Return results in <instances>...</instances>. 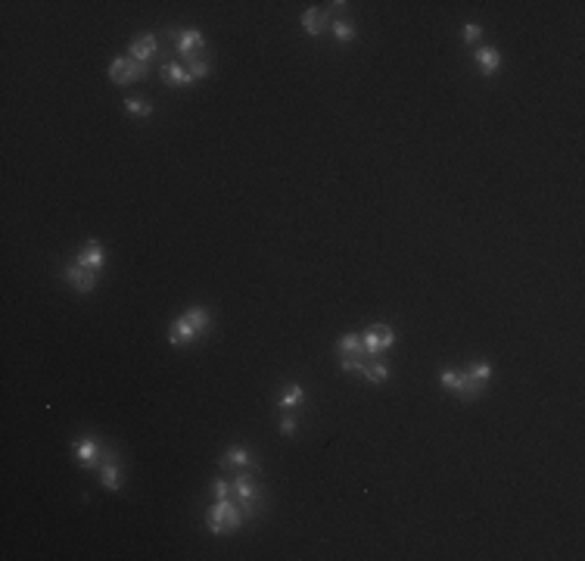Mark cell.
<instances>
[{
	"mask_svg": "<svg viewBox=\"0 0 585 561\" xmlns=\"http://www.w3.org/2000/svg\"><path fill=\"white\" fill-rule=\"evenodd\" d=\"M474 59H476V66H479V72H483V75H495V72H498V66H501V54L495 47H479Z\"/></svg>",
	"mask_w": 585,
	"mask_h": 561,
	"instance_id": "obj_16",
	"label": "cell"
},
{
	"mask_svg": "<svg viewBox=\"0 0 585 561\" xmlns=\"http://www.w3.org/2000/svg\"><path fill=\"white\" fill-rule=\"evenodd\" d=\"M362 343H364L367 358H377L380 353H386V349L395 343V331L389 325H371L362 334Z\"/></svg>",
	"mask_w": 585,
	"mask_h": 561,
	"instance_id": "obj_6",
	"label": "cell"
},
{
	"mask_svg": "<svg viewBox=\"0 0 585 561\" xmlns=\"http://www.w3.org/2000/svg\"><path fill=\"white\" fill-rule=\"evenodd\" d=\"M156 50H159V41H156V35H140L131 41L128 47V56L137 59V63H147L149 56H156Z\"/></svg>",
	"mask_w": 585,
	"mask_h": 561,
	"instance_id": "obj_14",
	"label": "cell"
},
{
	"mask_svg": "<svg viewBox=\"0 0 585 561\" xmlns=\"http://www.w3.org/2000/svg\"><path fill=\"white\" fill-rule=\"evenodd\" d=\"M389 378V365L383 362V358H374V362H367V371H364V380L367 384H383V380Z\"/></svg>",
	"mask_w": 585,
	"mask_h": 561,
	"instance_id": "obj_19",
	"label": "cell"
},
{
	"mask_svg": "<svg viewBox=\"0 0 585 561\" xmlns=\"http://www.w3.org/2000/svg\"><path fill=\"white\" fill-rule=\"evenodd\" d=\"M461 37H464L467 44H474V41H479V37H483V28H479L476 22H467V25L461 28Z\"/></svg>",
	"mask_w": 585,
	"mask_h": 561,
	"instance_id": "obj_25",
	"label": "cell"
},
{
	"mask_svg": "<svg viewBox=\"0 0 585 561\" xmlns=\"http://www.w3.org/2000/svg\"><path fill=\"white\" fill-rule=\"evenodd\" d=\"M162 78H165V85H171V88H190L193 85L190 72H187L181 63H165L162 66Z\"/></svg>",
	"mask_w": 585,
	"mask_h": 561,
	"instance_id": "obj_15",
	"label": "cell"
},
{
	"mask_svg": "<svg viewBox=\"0 0 585 561\" xmlns=\"http://www.w3.org/2000/svg\"><path fill=\"white\" fill-rule=\"evenodd\" d=\"M346 0H336V4H330V10H327V16H340V13H346Z\"/></svg>",
	"mask_w": 585,
	"mask_h": 561,
	"instance_id": "obj_28",
	"label": "cell"
},
{
	"mask_svg": "<svg viewBox=\"0 0 585 561\" xmlns=\"http://www.w3.org/2000/svg\"><path fill=\"white\" fill-rule=\"evenodd\" d=\"M100 483L106 486L109 493H118L122 490V468H118V455L112 446H103V455H100Z\"/></svg>",
	"mask_w": 585,
	"mask_h": 561,
	"instance_id": "obj_8",
	"label": "cell"
},
{
	"mask_svg": "<svg viewBox=\"0 0 585 561\" xmlns=\"http://www.w3.org/2000/svg\"><path fill=\"white\" fill-rule=\"evenodd\" d=\"M184 69L190 72V78H193V81H199V78H206L212 66H209L206 54H202V56H190V59H184Z\"/></svg>",
	"mask_w": 585,
	"mask_h": 561,
	"instance_id": "obj_21",
	"label": "cell"
},
{
	"mask_svg": "<svg viewBox=\"0 0 585 561\" xmlns=\"http://www.w3.org/2000/svg\"><path fill=\"white\" fill-rule=\"evenodd\" d=\"M302 28H305V35H312V37H321L330 28V16H327V10H318V6H312V10H305L302 13Z\"/></svg>",
	"mask_w": 585,
	"mask_h": 561,
	"instance_id": "obj_13",
	"label": "cell"
},
{
	"mask_svg": "<svg viewBox=\"0 0 585 561\" xmlns=\"http://www.w3.org/2000/svg\"><path fill=\"white\" fill-rule=\"evenodd\" d=\"M336 353H340V356H367L364 353V343H362V334L340 337V343H336Z\"/></svg>",
	"mask_w": 585,
	"mask_h": 561,
	"instance_id": "obj_17",
	"label": "cell"
},
{
	"mask_svg": "<svg viewBox=\"0 0 585 561\" xmlns=\"http://www.w3.org/2000/svg\"><path fill=\"white\" fill-rule=\"evenodd\" d=\"M467 374H470L474 380H479V384H486V380L492 378V365H489V362H474V365L467 368Z\"/></svg>",
	"mask_w": 585,
	"mask_h": 561,
	"instance_id": "obj_24",
	"label": "cell"
},
{
	"mask_svg": "<svg viewBox=\"0 0 585 561\" xmlns=\"http://www.w3.org/2000/svg\"><path fill=\"white\" fill-rule=\"evenodd\" d=\"M103 446L106 443H100V440H94V437H81L78 443H75V462H78L81 468H100Z\"/></svg>",
	"mask_w": 585,
	"mask_h": 561,
	"instance_id": "obj_9",
	"label": "cell"
},
{
	"mask_svg": "<svg viewBox=\"0 0 585 561\" xmlns=\"http://www.w3.org/2000/svg\"><path fill=\"white\" fill-rule=\"evenodd\" d=\"M103 262H106V250H103V243H100V241H87V243L78 250V256H75V265L87 268V272H100Z\"/></svg>",
	"mask_w": 585,
	"mask_h": 561,
	"instance_id": "obj_10",
	"label": "cell"
},
{
	"mask_svg": "<svg viewBox=\"0 0 585 561\" xmlns=\"http://www.w3.org/2000/svg\"><path fill=\"white\" fill-rule=\"evenodd\" d=\"M439 380H442V387H445V390H452L457 399H464V402L476 399V396L483 393V387H486V384H479V380L470 378L467 371H455V368L439 371Z\"/></svg>",
	"mask_w": 585,
	"mask_h": 561,
	"instance_id": "obj_4",
	"label": "cell"
},
{
	"mask_svg": "<svg viewBox=\"0 0 585 561\" xmlns=\"http://www.w3.org/2000/svg\"><path fill=\"white\" fill-rule=\"evenodd\" d=\"M230 496H234V502L240 505V514H243L246 521L256 518L261 512V486L256 481V471L252 468L240 471L234 481H230Z\"/></svg>",
	"mask_w": 585,
	"mask_h": 561,
	"instance_id": "obj_2",
	"label": "cell"
},
{
	"mask_svg": "<svg viewBox=\"0 0 585 561\" xmlns=\"http://www.w3.org/2000/svg\"><path fill=\"white\" fill-rule=\"evenodd\" d=\"M330 28H333V37H336L340 44L355 41V25H352L349 19H330Z\"/></svg>",
	"mask_w": 585,
	"mask_h": 561,
	"instance_id": "obj_20",
	"label": "cell"
},
{
	"mask_svg": "<svg viewBox=\"0 0 585 561\" xmlns=\"http://www.w3.org/2000/svg\"><path fill=\"white\" fill-rule=\"evenodd\" d=\"M296 430H299V421L287 411V415H283V421H281V433H283V437H292Z\"/></svg>",
	"mask_w": 585,
	"mask_h": 561,
	"instance_id": "obj_27",
	"label": "cell"
},
{
	"mask_svg": "<svg viewBox=\"0 0 585 561\" xmlns=\"http://www.w3.org/2000/svg\"><path fill=\"white\" fill-rule=\"evenodd\" d=\"M175 50L178 56L190 59V56H202L206 54V37H202L199 28H175Z\"/></svg>",
	"mask_w": 585,
	"mask_h": 561,
	"instance_id": "obj_7",
	"label": "cell"
},
{
	"mask_svg": "<svg viewBox=\"0 0 585 561\" xmlns=\"http://www.w3.org/2000/svg\"><path fill=\"white\" fill-rule=\"evenodd\" d=\"M218 468H224V471H228V468H240V471L252 468V471H256L259 465H256V459H252V452L246 446H230L228 452L218 459Z\"/></svg>",
	"mask_w": 585,
	"mask_h": 561,
	"instance_id": "obj_12",
	"label": "cell"
},
{
	"mask_svg": "<svg viewBox=\"0 0 585 561\" xmlns=\"http://www.w3.org/2000/svg\"><path fill=\"white\" fill-rule=\"evenodd\" d=\"M240 521H243V514H240V505L234 499H215V505L209 508V514H206L209 533H215V536L234 533L240 527Z\"/></svg>",
	"mask_w": 585,
	"mask_h": 561,
	"instance_id": "obj_3",
	"label": "cell"
},
{
	"mask_svg": "<svg viewBox=\"0 0 585 561\" xmlns=\"http://www.w3.org/2000/svg\"><path fill=\"white\" fill-rule=\"evenodd\" d=\"M302 399H305V390L299 384H290L287 390H283V396H281V402H277V406H281L283 411H292L296 406H302Z\"/></svg>",
	"mask_w": 585,
	"mask_h": 561,
	"instance_id": "obj_18",
	"label": "cell"
},
{
	"mask_svg": "<svg viewBox=\"0 0 585 561\" xmlns=\"http://www.w3.org/2000/svg\"><path fill=\"white\" fill-rule=\"evenodd\" d=\"M367 362H371L367 356H340V368L349 371V374H362V378L367 371Z\"/></svg>",
	"mask_w": 585,
	"mask_h": 561,
	"instance_id": "obj_22",
	"label": "cell"
},
{
	"mask_svg": "<svg viewBox=\"0 0 585 561\" xmlns=\"http://www.w3.org/2000/svg\"><path fill=\"white\" fill-rule=\"evenodd\" d=\"M63 278L69 281V287H75L78 294H91V290L97 287V281H100V278H97V272H87V268L75 265V262L63 268Z\"/></svg>",
	"mask_w": 585,
	"mask_h": 561,
	"instance_id": "obj_11",
	"label": "cell"
},
{
	"mask_svg": "<svg viewBox=\"0 0 585 561\" xmlns=\"http://www.w3.org/2000/svg\"><path fill=\"white\" fill-rule=\"evenodd\" d=\"M212 496H215V499H230V481L218 477V481L212 483Z\"/></svg>",
	"mask_w": 585,
	"mask_h": 561,
	"instance_id": "obj_26",
	"label": "cell"
},
{
	"mask_svg": "<svg viewBox=\"0 0 585 561\" xmlns=\"http://www.w3.org/2000/svg\"><path fill=\"white\" fill-rule=\"evenodd\" d=\"M209 321H212V315H209L206 306H193V309H187L181 318H175L168 325V343L181 349L187 343L199 340V337L209 331Z\"/></svg>",
	"mask_w": 585,
	"mask_h": 561,
	"instance_id": "obj_1",
	"label": "cell"
},
{
	"mask_svg": "<svg viewBox=\"0 0 585 561\" xmlns=\"http://www.w3.org/2000/svg\"><path fill=\"white\" fill-rule=\"evenodd\" d=\"M125 109H128V116H134V119H147V116H153V103H149V100H140V97H128V100H125Z\"/></svg>",
	"mask_w": 585,
	"mask_h": 561,
	"instance_id": "obj_23",
	"label": "cell"
},
{
	"mask_svg": "<svg viewBox=\"0 0 585 561\" xmlns=\"http://www.w3.org/2000/svg\"><path fill=\"white\" fill-rule=\"evenodd\" d=\"M109 78L116 85H134V81L147 78V63H137L131 56H116L109 63Z\"/></svg>",
	"mask_w": 585,
	"mask_h": 561,
	"instance_id": "obj_5",
	"label": "cell"
}]
</instances>
